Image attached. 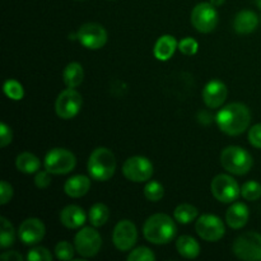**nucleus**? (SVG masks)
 <instances>
[{"instance_id": "nucleus-19", "label": "nucleus", "mask_w": 261, "mask_h": 261, "mask_svg": "<svg viewBox=\"0 0 261 261\" xmlns=\"http://www.w3.org/2000/svg\"><path fill=\"white\" fill-rule=\"evenodd\" d=\"M249 208L244 203H234L226 213V222L231 228L240 229L249 221Z\"/></svg>"}, {"instance_id": "nucleus-11", "label": "nucleus", "mask_w": 261, "mask_h": 261, "mask_svg": "<svg viewBox=\"0 0 261 261\" xmlns=\"http://www.w3.org/2000/svg\"><path fill=\"white\" fill-rule=\"evenodd\" d=\"M196 233L208 242L219 241L224 236V224L219 217L213 214H204L195 223Z\"/></svg>"}, {"instance_id": "nucleus-30", "label": "nucleus", "mask_w": 261, "mask_h": 261, "mask_svg": "<svg viewBox=\"0 0 261 261\" xmlns=\"http://www.w3.org/2000/svg\"><path fill=\"white\" fill-rule=\"evenodd\" d=\"M144 195L150 201H160L165 195V188L157 181H149L144 188Z\"/></svg>"}, {"instance_id": "nucleus-38", "label": "nucleus", "mask_w": 261, "mask_h": 261, "mask_svg": "<svg viewBox=\"0 0 261 261\" xmlns=\"http://www.w3.org/2000/svg\"><path fill=\"white\" fill-rule=\"evenodd\" d=\"M50 184H51V177H50V172H48L47 170L37 172V175H36L35 177V185L37 186L38 189L48 188Z\"/></svg>"}, {"instance_id": "nucleus-1", "label": "nucleus", "mask_w": 261, "mask_h": 261, "mask_svg": "<svg viewBox=\"0 0 261 261\" xmlns=\"http://www.w3.org/2000/svg\"><path fill=\"white\" fill-rule=\"evenodd\" d=\"M217 125L227 135H240L249 127L251 114L246 105L234 102L224 106L217 114Z\"/></svg>"}, {"instance_id": "nucleus-15", "label": "nucleus", "mask_w": 261, "mask_h": 261, "mask_svg": "<svg viewBox=\"0 0 261 261\" xmlns=\"http://www.w3.org/2000/svg\"><path fill=\"white\" fill-rule=\"evenodd\" d=\"M45 224L37 218H28L22 222L18 236L24 245H36L45 237Z\"/></svg>"}, {"instance_id": "nucleus-21", "label": "nucleus", "mask_w": 261, "mask_h": 261, "mask_svg": "<svg viewBox=\"0 0 261 261\" xmlns=\"http://www.w3.org/2000/svg\"><path fill=\"white\" fill-rule=\"evenodd\" d=\"M91 188V180L84 175H76L68 178L64 185V191L70 198H82L86 195Z\"/></svg>"}, {"instance_id": "nucleus-4", "label": "nucleus", "mask_w": 261, "mask_h": 261, "mask_svg": "<svg viewBox=\"0 0 261 261\" xmlns=\"http://www.w3.org/2000/svg\"><path fill=\"white\" fill-rule=\"evenodd\" d=\"M221 163L226 171L233 175L242 176L246 175L251 170L254 161L251 154L244 148L231 145L222 150L221 153Z\"/></svg>"}, {"instance_id": "nucleus-12", "label": "nucleus", "mask_w": 261, "mask_h": 261, "mask_svg": "<svg viewBox=\"0 0 261 261\" xmlns=\"http://www.w3.org/2000/svg\"><path fill=\"white\" fill-rule=\"evenodd\" d=\"M82 107V96L74 88H68L58 96L55 103L56 114L64 120L76 116Z\"/></svg>"}, {"instance_id": "nucleus-40", "label": "nucleus", "mask_w": 261, "mask_h": 261, "mask_svg": "<svg viewBox=\"0 0 261 261\" xmlns=\"http://www.w3.org/2000/svg\"><path fill=\"white\" fill-rule=\"evenodd\" d=\"M224 2H226V0H211V3L214 5V7H221Z\"/></svg>"}, {"instance_id": "nucleus-20", "label": "nucleus", "mask_w": 261, "mask_h": 261, "mask_svg": "<svg viewBox=\"0 0 261 261\" xmlns=\"http://www.w3.org/2000/svg\"><path fill=\"white\" fill-rule=\"evenodd\" d=\"M178 48V43L176 38L171 35L161 36L155 42L153 53L154 56L161 61H167L170 60L173 56L175 51Z\"/></svg>"}, {"instance_id": "nucleus-6", "label": "nucleus", "mask_w": 261, "mask_h": 261, "mask_svg": "<svg viewBox=\"0 0 261 261\" xmlns=\"http://www.w3.org/2000/svg\"><path fill=\"white\" fill-rule=\"evenodd\" d=\"M232 251L241 260H261V234L257 232H246L236 239Z\"/></svg>"}, {"instance_id": "nucleus-3", "label": "nucleus", "mask_w": 261, "mask_h": 261, "mask_svg": "<svg viewBox=\"0 0 261 261\" xmlns=\"http://www.w3.org/2000/svg\"><path fill=\"white\" fill-rule=\"evenodd\" d=\"M116 170V160L114 153L105 147H99L92 152L88 160V172L96 181H107L114 176Z\"/></svg>"}, {"instance_id": "nucleus-32", "label": "nucleus", "mask_w": 261, "mask_h": 261, "mask_svg": "<svg viewBox=\"0 0 261 261\" xmlns=\"http://www.w3.org/2000/svg\"><path fill=\"white\" fill-rule=\"evenodd\" d=\"M55 255L59 260H70L74 256V247L70 242L61 241L56 245Z\"/></svg>"}, {"instance_id": "nucleus-16", "label": "nucleus", "mask_w": 261, "mask_h": 261, "mask_svg": "<svg viewBox=\"0 0 261 261\" xmlns=\"http://www.w3.org/2000/svg\"><path fill=\"white\" fill-rule=\"evenodd\" d=\"M227 98V87L221 81H211L203 89V101L209 109H218Z\"/></svg>"}, {"instance_id": "nucleus-24", "label": "nucleus", "mask_w": 261, "mask_h": 261, "mask_svg": "<svg viewBox=\"0 0 261 261\" xmlns=\"http://www.w3.org/2000/svg\"><path fill=\"white\" fill-rule=\"evenodd\" d=\"M15 166H17L18 171L23 173H27V175H31V173H35L40 170L41 162L35 154L32 153H20L19 155L15 160Z\"/></svg>"}, {"instance_id": "nucleus-2", "label": "nucleus", "mask_w": 261, "mask_h": 261, "mask_svg": "<svg viewBox=\"0 0 261 261\" xmlns=\"http://www.w3.org/2000/svg\"><path fill=\"white\" fill-rule=\"evenodd\" d=\"M143 234L150 244H170L176 234V224L167 214H153L145 221L143 226Z\"/></svg>"}, {"instance_id": "nucleus-5", "label": "nucleus", "mask_w": 261, "mask_h": 261, "mask_svg": "<svg viewBox=\"0 0 261 261\" xmlns=\"http://www.w3.org/2000/svg\"><path fill=\"white\" fill-rule=\"evenodd\" d=\"M45 170L53 175H65L71 172L76 166V158L70 150L54 148L45 157Z\"/></svg>"}, {"instance_id": "nucleus-36", "label": "nucleus", "mask_w": 261, "mask_h": 261, "mask_svg": "<svg viewBox=\"0 0 261 261\" xmlns=\"http://www.w3.org/2000/svg\"><path fill=\"white\" fill-rule=\"evenodd\" d=\"M12 139H13L12 129H10L5 122H2V124H0V147L2 148L7 147L8 144L12 143Z\"/></svg>"}, {"instance_id": "nucleus-37", "label": "nucleus", "mask_w": 261, "mask_h": 261, "mask_svg": "<svg viewBox=\"0 0 261 261\" xmlns=\"http://www.w3.org/2000/svg\"><path fill=\"white\" fill-rule=\"evenodd\" d=\"M249 140L252 147L261 149V124H256L250 129Z\"/></svg>"}, {"instance_id": "nucleus-8", "label": "nucleus", "mask_w": 261, "mask_h": 261, "mask_svg": "<svg viewBox=\"0 0 261 261\" xmlns=\"http://www.w3.org/2000/svg\"><path fill=\"white\" fill-rule=\"evenodd\" d=\"M153 165L148 158L142 155L130 157L122 166V173L133 182H145L153 176Z\"/></svg>"}, {"instance_id": "nucleus-14", "label": "nucleus", "mask_w": 261, "mask_h": 261, "mask_svg": "<svg viewBox=\"0 0 261 261\" xmlns=\"http://www.w3.org/2000/svg\"><path fill=\"white\" fill-rule=\"evenodd\" d=\"M138 240V231L132 221H120L112 233V241L120 251H130Z\"/></svg>"}, {"instance_id": "nucleus-17", "label": "nucleus", "mask_w": 261, "mask_h": 261, "mask_svg": "<svg viewBox=\"0 0 261 261\" xmlns=\"http://www.w3.org/2000/svg\"><path fill=\"white\" fill-rule=\"evenodd\" d=\"M87 216L78 205H68L61 211L60 222L69 229H76L86 223Z\"/></svg>"}, {"instance_id": "nucleus-39", "label": "nucleus", "mask_w": 261, "mask_h": 261, "mask_svg": "<svg viewBox=\"0 0 261 261\" xmlns=\"http://www.w3.org/2000/svg\"><path fill=\"white\" fill-rule=\"evenodd\" d=\"M0 259L4 261H22L23 257L17 251H7L0 256Z\"/></svg>"}, {"instance_id": "nucleus-31", "label": "nucleus", "mask_w": 261, "mask_h": 261, "mask_svg": "<svg viewBox=\"0 0 261 261\" xmlns=\"http://www.w3.org/2000/svg\"><path fill=\"white\" fill-rule=\"evenodd\" d=\"M129 261H153L155 260V255L153 251L148 247H138V249L130 251L129 256H127Z\"/></svg>"}, {"instance_id": "nucleus-35", "label": "nucleus", "mask_w": 261, "mask_h": 261, "mask_svg": "<svg viewBox=\"0 0 261 261\" xmlns=\"http://www.w3.org/2000/svg\"><path fill=\"white\" fill-rule=\"evenodd\" d=\"M12 196H13L12 185L8 184L7 181H2V182H0V204H2V205H5L7 203H9Z\"/></svg>"}, {"instance_id": "nucleus-9", "label": "nucleus", "mask_w": 261, "mask_h": 261, "mask_svg": "<svg viewBox=\"0 0 261 261\" xmlns=\"http://www.w3.org/2000/svg\"><path fill=\"white\" fill-rule=\"evenodd\" d=\"M211 190L214 198L221 203H232V201L237 200L241 194V189H240L237 181L224 173L213 178L211 184Z\"/></svg>"}, {"instance_id": "nucleus-34", "label": "nucleus", "mask_w": 261, "mask_h": 261, "mask_svg": "<svg viewBox=\"0 0 261 261\" xmlns=\"http://www.w3.org/2000/svg\"><path fill=\"white\" fill-rule=\"evenodd\" d=\"M28 261H51L53 260V255L48 251L46 247H33L27 255Z\"/></svg>"}, {"instance_id": "nucleus-22", "label": "nucleus", "mask_w": 261, "mask_h": 261, "mask_svg": "<svg viewBox=\"0 0 261 261\" xmlns=\"http://www.w3.org/2000/svg\"><path fill=\"white\" fill-rule=\"evenodd\" d=\"M176 249L185 259H195L200 254V245L191 236H181L176 242Z\"/></svg>"}, {"instance_id": "nucleus-18", "label": "nucleus", "mask_w": 261, "mask_h": 261, "mask_svg": "<svg viewBox=\"0 0 261 261\" xmlns=\"http://www.w3.org/2000/svg\"><path fill=\"white\" fill-rule=\"evenodd\" d=\"M259 24V17L252 10H241L234 17L233 28L240 35H249L254 32Z\"/></svg>"}, {"instance_id": "nucleus-33", "label": "nucleus", "mask_w": 261, "mask_h": 261, "mask_svg": "<svg viewBox=\"0 0 261 261\" xmlns=\"http://www.w3.org/2000/svg\"><path fill=\"white\" fill-rule=\"evenodd\" d=\"M198 48H199L198 41L194 40V38L191 37H186L178 42V50H180V53H182L184 55H188V56L195 55V54L198 53Z\"/></svg>"}, {"instance_id": "nucleus-23", "label": "nucleus", "mask_w": 261, "mask_h": 261, "mask_svg": "<svg viewBox=\"0 0 261 261\" xmlns=\"http://www.w3.org/2000/svg\"><path fill=\"white\" fill-rule=\"evenodd\" d=\"M84 78L83 68L79 63H70L63 71V81L68 88H76L81 86Z\"/></svg>"}, {"instance_id": "nucleus-27", "label": "nucleus", "mask_w": 261, "mask_h": 261, "mask_svg": "<svg viewBox=\"0 0 261 261\" xmlns=\"http://www.w3.org/2000/svg\"><path fill=\"white\" fill-rule=\"evenodd\" d=\"M2 222V231H0V246L3 249H7V247L12 246L15 241V231L14 227L12 226L9 221L4 217L0 218Z\"/></svg>"}, {"instance_id": "nucleus-26", "label": "nucleus", "mask_w": 261, "mask_h": 261, "mask_svg": "<svg viewBox=\"0 0 261 261\" xmlns=\"http://www.w3.org/2000/svg\"><path fill=\"white\" fill-rule=\"evenodd\" d=\"M173 216H175V219L178 223L189 224L196 219V217H198V209L194 205H190V204H180L175 209Z\"/></svg>"}, {"instance_id": "nucleus-10", "label": "nucleus", "mask_w": 261, "mask_h": 261, "mask_svg": "<svg viewBox=\"0 0 261 261\" xmlns=\"http://www.w3.org/2000/svg\"><path fill=\"white\" fill-rule=\"evenodd\" d=\"M74 246L81 256L92 257L98 254V251L101 250L102 239L96 229L86 227L75 234Z\"/></svg>"}, {"instance_id": "nucleus-13", "label": "nucleus", "mask_w": 261, "mask_h": 261, "mask_svg": "<svg viewBox=\"0 0 261 261\" xmlns=\"http://www.w3.org/2000/svg\"><path fill=\"white\" fill-rule=\"evenodd\" d=\"M79 42L89 50H98L107 42V32L101 24L86 23L79 28L76 33Z\"/></svg>"}, {"instance_id": "nucleus-7", "label": "nucleus", "mask_w": 261, "mask_h": 261, "mask_svg": "<svg viewBox=\"0 0 261 261\" xmlns=\"http://www.w3.org/2000/svg\"><path fill=\"white\" fill-rule=\"evenodd\" d=\"M191 24L201 33H209L218 24V12L212 3H199L191 12Z\"/></svg>"}, {"instance_id": "nucleus-29", "label": "nucleus", "mask_w": 261, "mask_h": 261, "mask_svg": "<svg viewBox=\"0 0 261 261\" xmlns=\"http://www.w3.org/2000/svg\"><path fill=\"white\" fill-rule=\"evenodd\" d=\"M241 195L245 200L255 201L261 196V185L256 181H247L242 185Z\"/></svg>"}, {"instance_id": "nucleus-28", "label": "nucleus", "mask_w": 261, "mask_h": 261, "mask_svg": "<svg viewBox=\"0 0 261 261\" xmlns=\"http://www.w3.org/2000/svg\"><path fill=\"white\" fill-rule=\"evenodd\" d=\"M4 93L7 97L14 101H20L24 96V89L19 82L14 81V79H8L4 83Z\"/></svg>"}, {"instance_id": "nucleus-25", "label": "nucleus", "mask_w": 261, "mask_h": 261, "mask_svg": "<svg viewBox=\"0 0 261 261\" xmlns=\"http://www.w3.org/2000/svg\"><path fill=\"white\" fill-rule=\"evenodd\" d=\"M89 222L93 227H102L110 218V211L105 204L97 203L91 206L88 213Z\"/></svg>"}]
</instances>
